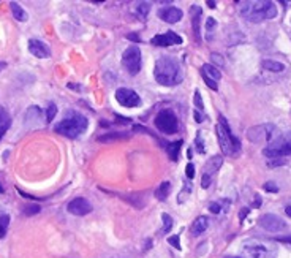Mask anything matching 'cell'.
<instances>
[{
    "instance_id": "3",
    "label": "cell",
    "mask_w": 291,
    "mask_h": 258,
    "mask_svg": "<svg viewBox=\"0 0 291 258\" xmlns=\"http://www.w3.org/2000/svg\"><path fill=\"white\" fill-rule=\"evenodd\" d=\"M87 127H89V120L86 116H82L81 113H76V111H70L60 122L55 124L54 132L67 138H78L87 130Z\"/></svg>"
},
{
    "instance_id": "9",
    "label": "cell",
    "mask_w": 291,
    "mask_h": 258,
    "mask_svg": "<svg viewBox=\"0 0 291 258\" xmlns=\"http://www.w3.org/2000/svg\"><path fill=\"white\" fill-rule=\"evenodd\" d=\"M122 65L130 75H138L141 70V51L138 46H130L122 54Z\"/></svg>"
},
{
    "instance_id": "13",
    "label": "cell",
    "mask_w": 291,
    "mask_h": 258,
    "mask_svg": "<svg viewBox=\"0 0 291 258\" xmlns=\"http://www.w3.org/2000/svg\"><path fill=\"white\" fill-rule=\"evenodd\" d=\"M201 76H203V79L206 81V84H207V87H211L212 90H217L218 89V81H220V78H221V73H220V70L217 69V67H214V65H211V63H204L203 67H201Z\"/></svg>"
},
{
    "instance_id": "32",
    "label": "cell",
    "mask_w": 291,
    "mask_h": 258,
    "mask_svg": "<svg viewBox=\"0 0 291 258\" xmlns=\"http://www.w3.org/2000/svg\"><path fill=\"white\" fill-rule=\"evenodd\" d=\"M195 146H197V149H198V152H200V154H204V152H206L204 144H203V138H201V133H198V135H197Z\"/></svg>"
},
{
    "instance_id": "8",
    "label": "cell",
    "mask_w": 291,
    "mask_h": 258,
    "mask_svg": "<svg viewBox=\"0 0 291 258\" xmlns=\"http://www.w3.org/2000/svg\"><path fill=\"white\" fill-rule=\"evenodd\" d=\"M155 127L165 133V135H173L179 130V120L177 116L174 114L173 110H161L155 116Z\"/></svg>"
},
{
    "instance_id": "7",
    "label": "cell",
    "mask_w": 291,
    "mask_h": 258,
    "mask_svg": "<svg viewBox=\"0 0 291 258\" xmlns=\"http://www.w3.org/2000/svg\"><path fill=\"white\" fill-rule=\"evenodd\" d=\"M277 137H279V133H277V128L272 124H261V125H255L247 130L248 141L255 143V144H263V143L269 144Z\"/></svg>"
},
{
    "instance_id": "36",
    "label": "cell",
    "mask_w": 291,
    "mask_h": 258,
    "mask_svg": "<svg viewBox=\"0 0 291 258\" xmlns=\"http://www.w3.org/2000/svg\"><path fill=\"white\" fill-rule=\"evenodd\" d=\"M209 211L212 214H220L221 212V203H211V206H209Z\"/></svg>"
},
{
    "instance_id": "29",
    "label": "cell",
    "mask_w": 291,
    "mask_h": 258,
    "mask_svg": "<svg viewBox=\"0 0 291 258\" xmlns=\"http://www.w3.org/2000/svg\"><path fill=\"white\" fill-rule=\"evenodd\" d=\"M150 5L147 4V2H141V4H138V8H136V13H138V16H140V18H146L147 16V13H149V8Z\"/></svg>"
},
{
    "instance_id": "5",
    "label": "cell",
    "mask_w": 291,
    "mask_h": 258,
    "mask_svg": "<svg viewBox=\"0 0 291 258\" xmlns=\"http://www.w3.org/2000/svg\"><path fill=\"white\" fill-rule=\"evenodd\" d=\"M263 155L268 158H283L291 155V132L280 135L272 143H269L263 149Z\"/></svg>"
},
{
    "instance_id": "19",
    "label": "cell",
    "mask_w": 291,
    "mask_h": 258,
    "mask_svg": "<svg viewBox=\"0 0 291 258\" xmlns=\"http://www.w3.org/2000/svg\"><path fill=\"white\" fill-rule=\"evenodd\" d=\"M207 228H209V219H207L206 215H200V217H197L195 222H193V225H191V235L200 236L206 232Z\"/></svg>"
},
{
    "instance_id": "33",
    "label": "cell",
    "mask_w": 291,
    "mask_h": 258,
    "mask_svg": "<svg viewBox=\"0 0 291 258\" xmlns=\"http://www.w3.org/2000/svg\"><path fill=\"white\" fill-rule=\"evenodd\" d=\"M40 212V206H25L24 208V214H27V215H34V214H38Z\"/></svg>"
},
{
    "instance_id": "20",
    "label": "cell",
    "mask_w": 291,
    "mask_h": 258,
    "mask_svg": "<svg viewBox=\"0 0 291 258\" xmlns=\"http://www.w3.org/2000/svg\"><path fill=\"white\" fill-rule=\"evenodd\" d=\"M10 125H11V117L5 108L0 106V140L4 138V135L7 133Z\"/></svg>"
},
{
    "instance_id": "27",
    "label": "cell",
    "mask_w": 291,
    "mask_h": 258,
    "mask_svg": "<svg viewBox=\"0 0 291 258\" xmlns=\"http://www.w3.org/2000/svg\"><path fill=\"white\" fill-rule=\"evenodd\" d=\"M193 102H195V111L200 113V114H204V105H203L201 93H200L198 89L195 90V97H193Z\"/></svg>"
},
{
    "instance_id": "26",
    "label": "cell",
    "mask_w": 291,
    "mask_h": 258,
    "mask_svg": "<svg viewBox=\"0 0 291 258\" xmlns=\"http://www.w3.org/2000/svg\"><path fill=\"white\" fill-rule=\"evenodd\" d=\"M8 225H10V215H7V214L0 215V239L5 238Z\"/></svg>"
},
{
    "instance_id": "10",
    "label": "cell",
    "mask_w": 291,
    "mask_h": 258,
    "mask_svg": "<svg viewBox=\"0 0 291 258\" xmlns=\"http://www.w3.org/2000/svg\"><path fill=\"white\" fill-rule=\"evenodd\" d=\"M221 165H223V158H221L220 155H214V157H211V160H207V164L203 168V179H201L203 188H207L212 184L214 176L220 170Z\"/></svg>"
},
{
    "instance_id": "22",
    "label": "cell",
    "mask_w": 291,
    "mask_h": 258,
    "mask_svg": "<svg viewBox=\"0 0 291 258\" xmlns=\"http://www.w3.org/2000/svg\"><path fill=\"white\" fill-rule=\"evenodd\" d=\"M263 69L268 70V72H272V73H282L285 70V65L277 62V60H263Z\"/></svg>"
},
{
    "instance_id": "12",
    "label": "cell",
    "mask_w": 291,
    "mask_h": 258,
    "mask_svg": "<svg viewBox=\"0 0 291 258\" xmlns=\"http://www.w3.org/2000/svg\"><path fill=\"white\" fill-rule=\"evenodd\" d=\"M116 100L125 108H136L141 105V97L133 89L120 87L116 90Z\"/></svg>"
},
{
    "instance_id": "23",
    "label": "cell",
    "mask_w": 291,
    "mask_h": 258,
    "mask_svg": "<svg viewBox=\"0 0 291 258\" xmlns=\"http://www.w3.org/2000/svg\"><path fill=\"white\" fill-rule=\"evenodd\" d=\"M170 192H171V182L165 181V182H161V184L158 185V188L155 190V198H158L160 201H165L166 198H168Z\"/></svg>"
},
{
    "instance_id": "1",
    "label": "cell",
    "mask_w": 291,
    "mask_h": 258,
    "mask_svg": "<svg viewBox=\"0 0 291 258\" xmlns=\"http://www.w3.org/2000/svg\"><path fill=\"white\" fill-rule=\"evenodd\" d=\"M154 76L155 81L161 86H177L184 79V72L182 67L176 59L161 56L157 59L155 67H154Z\"/></svg>"
},
{
    "instance_id": "37",
    "label": "cell",
    "mask_w": 291,
    "mask_h": 258,
    "mask_svg": "<svg viewBox=\"0 0 291 258\" xmlns=\"http://www.w3.org/2000/svg\"><path fill=\"white\" fill-rule=\"evenodd\" d=\"M185 173H187V178H188V179L195 178V167H193V164H188V165H187Z\"/></svg>"
},
{
    "instance_id": "15",
    "label": "cell",
    "mask_w": 291,
    "mask_h": 258,
    "mask_svg": "<svg viewBox=\"0 0 291 258\" xmlns=\"http://www.w3.org/2000/svg\"><path fill=\"white\" fill-rule=\"evenodd\" d=\"M68 212L73 215H87L92 212V205L86 198H75L73 201L68 203Z\"/></svg>"
},
{
    "instance_id": "14",
    "label": "cell",
    "mask_w": 291,
    "mask_h": 258,
    "mask_svg": "<svg viewBox=\"0 0 291 258\" xmlns=\"http://www.w3.org/2000/svg\"><path fill=\"white\" fill-rule=\"evenodd\" d=\"M150 43L154 46L166 48V46H173V45H181L182 43V37H179L174 32H166V34L155 35L154 38L150 40Z\"/></svg>"
},
{
    "instance_id": "30",
    "label": "cell",
    "mask_w": 291,
    "mask_h": 258,
    "mask_svg": "<svg viewBox=\"0 0 291 258\" xmlns=\"http://www.w3.org/2000/svg\"><path fill=\"white\" fill-rule=\"evenodd\" d=\"M55 114H57V106H55L54 103H49L48 110H46V122H52Z\"/></svg>"
},
{
    "instance_id": "41",
    "label": "cell",
    "mask_w": 291,
    "mask_h": 258,
    "mask_svg": "<svg viewBox=\"0 0 291 258\" xmlns=\"http://www.w3.org/2000/svg\"><path fill=\"white\" fill-rule=\"evenodd\" d=\"M285 212H286V215H288V217H291V206H286Z\"/></svg>"
},
{
    "instance_id": "17",
    "label": "cell",
    "mask_w": 291,
    "mask_h": 258,
    "mask_svg": "<svg viewBox=\"0 0 291 258\" xmlns=\"http://www.w3.org/2000/svg\"><path fill=\"white\" fill-rule=\"evenodd\" d=\"M201 15H203V10L198 5H193L190 8V18H191V27H193V35H195L197 42H201Z\"/></svg>"
},
{
    "instance_id": "31",
    "label": "cell",
    "mask_w": 291,
    "mask_h": 258,
    "mask_svg": "<svg viewBox=\"0 0 291 258\" xmlns=\"http://www.w3.org/2000/svg\"><path fill=\"white\" fill-rule=\"evenodd\" d=\"M263 188H265L266 192H271V194H277V192H279V185H277L275 182H272V181L266 182L265 185H263Z\"/></svg>"
},
{
    "instance_id": "44",
    "label": "cell",
    "mask_w": 291,
    "mask_h": 258,
    "mask_svg": "<svg viewBox=\"0 0 291 258\" xmlns=\"http://www.w3.org/2000/svg\"><path fill=\"white\" fill-rule=\"evenodd\" d=\"M0 194H4V187L2 185H0Z\"/></svg>"
},
{
    "instance_id": "25",
    "label": "cell",
    "mask_w": 291,
    "mask_h": 258,
    "mask_svg": "<svg viewBox=\"0 0 291 258\" xmlns=\"http://www.w3.org/2000/svg\"><path fill=\"white\" fill-rule=\"evenodd\" d=\"M181 146H182V141H174V143H171V144L166 146V152H168V155H170V158H171L173 162L177 160L179 151H181Z\"/></svg>"
},
{
    "instance_id": "4",
    "label": "cell",
    "mask_w": 291,
    "mask_h": 258,
    "mask_svg": "<svg viewBox=\"0 0 291 258\" xmlns=\"http://www.w3.org/2000/svg\"><path fill=\"white\" fill-rule=\"evenodd\" d=\"M215 132H217V140H218L221 152L228 157H236L241 152V141L233 135L228 125V120L221 114L218 116V124L215 127Z\"/></svg>"
},
{
    "instance_id": "35",
    "label": "cell",
    "mask_w": 291,
    "mask_h": 258,
    "mask_svg": "<svg viewBox=\"0 0 291 258\" xmlns=\"http://www.w3.org/2000/svg\"><path fill=\"white\" fill-rule=\"evenodd\" d=\"M211 59H212L214 63H218L220 67H223V63H225V62H223V57H221L220 54H217V52H212V54H211Z\"/></svg>"
},
{
    "instance_id": "38",
    "label": "cell",
    "mask_w": 291,
    "mask_h": 258,
    "mask_svg": "<svg viewBox=\"0 0 291 258\" xmlns=\"http://www.w3.org/2000/svg\"><path fill=\"white\" fill-rule=\"evenodd\" d=\"M214 25H215V19H214V18H207V21H206V29L211 32V30L214 29Z\"/></svg>"
},
{
    "instance_id": "45",
    "label": "cell",
    "mask_w": 291,
    "mask_h": 258,
    "mask_svg": "<svg viewBox=\"0 0 291 258\" xmlns=\"http://www.w3.org/2000/svg\"><path fill=\"white\" fill-rule=\"evenodd\" d=\"M227 258H242V256H227Z\"/></svg>"
},
{
    "instance_id": "39",
    "label": "cell",
    "mask_w": 291,
    "mask_h": 258,
    "mask_svg": "<svg viewBox=\"0 0 291 258\" xmlns=\"http://www.w3.org/2000/svg\"><path fill=\"white\" fill-rule=\"evenodd\" d=\"M277 241H280V242H286V244H291V235H289V236H282V238H277Z\"/></svg>"
},
{
    "instance_id": "42",
    "label": "cell",
    "mask_w": 291,
    "mask_h": 258,
    "mask_svg": "<svg viewBox=\"0 0 291 258\" xmlns=\"http://www.w3.org/2000/svg\"><path fill=\"white\" fill-rule=\"evenodd\" d=\"M207 7H211V8H215V2H207Z\"/></svg>"
},
{
    "instance_id": "21",
    "label": "cell",
    "mask_w": 291,
    "mask_h": 258,
    "mask_svg": "<svg viewBox=\"0 0 291 258\" xmlns=\"http://www.w3.org/2000/svg\"><path fill=\"white\" fill-rule=\"evenodd\" d=\"M10 8H11V13H13V16L16 18V21H21V22H25L27 19H29V15L25 13V10L19 5V4H16V2H11L10 4Z\"/></svg>"
},
{
    "instance_id": "18",
    "label": "cell",
    "mask_w": 291,
    "mask_h": 258,
    "mask_svg": "<svg viewBox=\"0 0 291 258\" xmlns=\"http://www.w3.org/2000/svg\"><path fill=\"white\" fill-rule=\"evenodd\" d=\"M158 16L161 21L165 22H170V24H176L182 19V10H179L176 7H168V8H163L158 11Z\"/></svg>"
},
{
    "instance_id": "6",
    "label": "cell",
    "mask_w": 291,
    "mask_h": 258,
    "mask_svg": "<svg viewBox=\"0 0 291 258\" xmlns=\"http://www.w3.org/2000/svg\"><path fill=\"white\" fill-rule=\"evenodd\" d=\"M242 250L245 258H275L277 256V249L274 246L258 239L245 241Z\"/></svg>"
},
{
    "instance_id": "24",
    "label": "cell",
    "mask_w": 291,
    "mask_h": 258,
    "mask_svg": "<svg viewBox=\"0 0 291 258\" xmlns=\"http://www.w3.org/2000/svg\"><path fill=\"white\" fill-rule=\"evenodd\" d=\"M130 138V133H108L105 137H100V143H111V141H120V140H127Z\"/></svg>"
},
{
    "instance_id": "40",
    "label": "cell",
    "mask_w": 291,
    "mask_h": 258,
    "mask_svg": "<svg viewBox=\"0 0 291 258\" xmlns=\"http://www.w3.org/2000/svg\"><path fill=\"white\" fill-rule=\"evenodd\" d=\"M247 214H248V209H247V208H245V209H242V211L239 212V220H241V222L245 219V217H247Z\"/></svg>"
},
{
    "instance_id": "34",
    "label": "cell",
    "mask_w": 291,
    "mask_h": 258,
    "mask_svg": "<svg viewBox=\"0 0 291 258\" xmlns=\"http://www.w3.org/2000/svg\"><path fill=\"white\" fill-rule=\"evenodd\" d=\"M168 244H171L174 249L181 250V242H179V236H171V238H168Z\"/></svg>"
},
{
    "instance_id": "28",
    "label": "cell",
    "mask_w": 291,
    "mask_h": 258,
    "mask_svg": "<svg viewBox=\"0 0 291 258\" xmlns=\"http://www.w3.org/2000/svg\"><path fill=\"white\" fill-rule=\"evenodd\" d=\"M161 220H163V233H170L171 232V228H173V219H171V215L168 214H161Z\"/></svg>"
},
{
    "instance_id": "16",
    "label": "cell",
    "mask_w": 291,
    "mask_h": 258,
    "mask_svg": "<svg viewBox=\"0 0 291 258\" xmlns=\"http://www.w3.org/2000/svg\"><path fill=\"white\" fill-rule=\"evenodd\" d=\"M29 51H30L32 56H35L38 59H46L51 56V51H49L48 45L40 42V40H29Z\"/></svg>"
},
{
    "instance_id": "43",
    "label": "cell",
    "mask_w": 291,
    "mask_h": 258,
    "mask_svg": "<svg viewBox=\"0 0 291 258\" xmlns=\"http://www.w3.org/2000/svg\"><path fill=\"white\" fill-rule=\"evenodd\" d=\"M5 67H7L5 63H0V70H4V69H5Z\"/></svg>"
},
{
    "instance_id": "11",
    "label": "cell",
    "mask_w": 291,
    "mask_h": 258,
    "mask_svg": "<svg viewBox=\"0 0 291 258\" xmlns=\"http://www.w3.org/2000/svg\"><path fill=\"white\" fill-rule=\"evenodd\" d=\"M260 227L265 228L269 233H280L286 228V223L283 219H280L275 214H265L260 217Z\"/></svg>"
},
{
    "instance_id": "2",
    "label": "cell",
    "mask_w": 291,
    "mask_h": 258,
    "mask_svg": "<svg viewBox=\"0 0 291 258\" xmlns=\"http://www.w3.org/2000/svg\"><path fill=\"white\" fill-rule=\"evenodd\" d=\"M241 15L250 22H263L277 16V7L269 0L241 2Z\"/></svg>"
}]
</instances>
